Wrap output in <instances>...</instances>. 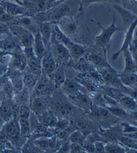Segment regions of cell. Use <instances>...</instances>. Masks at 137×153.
Segmentation results:
<instances>
[{"instance_id":"1","label":"cell","mask_w":137,"mask_h":153,"mask_svg":"<svg viewBox=\"0 0 137 153\" xmlns=\"http://www.w3.org/2000/svg\"><path fill=\"white\" fill-rule=\"evenodd\" d=\"M53 36L55 39L62 43L69 51L70 57L75 60H78L84 55L86 49L82 45L74 42L67 35L62 32L57 25H54L53 31Z\"/></svg>"},{"instance_id":"2","label":"cell","mask_w":137,"mask_h":153,"mask_svg":"<svg viewBox=\"0 0 137 153\" xmlns=\"http://www.w3.org/2000/svg\"><path fill=\"white\" fill-rule=\"evenodd\" d=\"M92 22H94L96 25H98V27H99L101 29V30H102V33L99 35H98V36H96L94 37L95 46L100 47V48H102L106 49V48L110 45V43H111L113 35H114L117 31L120 30V28L116 27L115 25V16H113V22L112 23V24L106 27H103L102 25H100V23L94 21Z\"/></svg>"},{"instance_id":"3","label":"cell","mask_w":137,"mask_h":153,"mask_svg":"<svg viewBox=\"0 0 137 153\" xmlns=\"http://www.w3.org/2000/svg\"><path fill=\"white\" fill-rule=\"evenodd\" d=\"M49 49H50V53L57 63L58 66L69 61L70 55L68 49L62 43L56 40L53 34Z\"/></svg>"},{"instance_id":"4","label":"cell","mask_w":137,"mask_h":153,"mask_svg":"<svg viewBox=\"0 0 137 153\" xmlns=\"http://www.w3.org/2000/svg\"><path fill=\"white\" fill-rule=\"evenodd\" d=\"M56 87L52 79L42 74L40 77L38 79L36 85L33 90L32 93L34 97L35 96H44L47 97L52 95Z\"/></svg>"},{"instance_id":"5","label":"cell","mask_w":137,"mask_h":153,"mask_svg":"<svg viewBox=\"0 0 137 153\" xmlns=\"http://www.w3.org/2000/svg\"><path fill=\"white\" fill-rule=\"evenodd\" d=\"M88 59L92 65L97 69L112 67L106 59V49L96 47L89 53Z\"/></svg>"},{"instance_id":"6","label":"cell","mask_w":137,"mask_h":153,"mask_svg":"<svg viewBox=\"0 0 137 153\" xmlns=\"http://www.w3.org/2000/svg\"><path fill=\"white\" fill-rule=\"evenodd\" d=\"M72 11V7L70 4L65 3L54 9L47 11L46 13L42 14V20L41 22H53L58 21L62 17L70 16Z\"/></svg>"},{"instance_id":"7","label":"cell","mask_w":137,"mask_h":153,"mask_svg":"<svg viewBox=\"0 0 137 153\" xmlns=\"http://www.w3.org/2000/svg\"><path fill=\"white\" fill-rule=\"evenodd\" d=\"M58 27L63 33L72 39V37L75 35L77 32V25L72 17L70 16H64L58 20L57 24Z\"/></svg>"},{"instance_id":"8","label":"cell","mask_w":137,"mask_h":153,"mask_svg":"<svg viewBox=\"0 0 137 153\" xmlns=\"http://www.w3.org/2000/svg\"><path fill=\"white\" fill-rule=\"evenodd\" d=\"M98 71H99L100 74L103 79L104 83L117 87H124L120 79H119L118 73L116 71L115 69H113L112 67L101 69Z\"/></svg>"},{"instance_id":"9","label":"cell","mask_w":137,"mask_h":153,"mask_svg":"<svg viewBox=\"0 0 137 153\" xmlns=\"http://www.w3.org/2000/svg\"><path fill=\"white\" fill-rule=\"evenodd\" d=\"M58 64L53 57L50 51H47L46 55L41 59V73L49 76L52 79V76L57 69Z\"/></svg>"},{"instance_id":"10","label":"cell","mask_w":137,"mask_h":153,"mask_svg":"<svg viewBox=\"0 0 137 153\" xmlns=\"http://www.w3.org/2000/svg\"><path fill=\"white\" fill-rule=\"evenodd\" d=\"M1 130L5 136L11 140H17L20 136H22L20 134L18 120H14V119L5 123Z\"/></svg>"},{"instance_id":"11","label":"cell","mask_w":137,"mask_h":153,"mask_svg":"<svg viewBox=\"0 0 137 153\" xmlns=\"http://www.w3.org/2000/svg\"><path fill=\"white\" fill-rule=\"evenodd\" d=\"M54 25L52 22H41L38 25L41 39L47 50L50 49V47Z\"/></svg>"},{"instance_id":"12","label":"cell","mask_w":137,"mask_h":153,"mask_svg":"<svg viewBox=\"0 0 137 153\" xmlns=\"http://www.w3.org/2000/svg\"><path fill=\"white\" fill-rule=\"evenodd\" d=\"M29 111L26 106L21 108L18 123L20 126V134L22 137H27L31 132L30 123H29Z\"/></svg>"},{"instance_id":"13","label":"cell","mask_w":137,"mask_h":153,"mask_svg":"<svg viewBox=\"0 0 137 153\" xmlns=\"http://www.w3.org/2000/svg\"><path fill=\"white\" fill-rule=\"evenodd\" d=\"M70 101L74 105L86 112L90 111L92 107V101L89 97L83 92H80L73 97H70Z\"/></svg>"},{"instance_id":"14","label":"cell","mask_w":137,"mask_h":153,"mask_svg":"<svg viewBox=\"0 0 137 153\" xmlns=\"http://www.w3.org/2000/svg\"><path fill=\"white\" fill-rule=\"evenodd\" d=\"M14 30H15V33H16L17 36L19 37V39L23 48H32L34 36L31 31H29L28 29L21 25L15 27Z\"/></svg>"},{"instance_id":"15","label":"cell","mask_w":137,"mask_h":153,"mask_svg":"<svg viewBox=\"0 0 137 153\" xmlns=\"http://www.w3.org/2000/svg\"><path fill=\"white\" fill-rule=\"evenodd\" d=\"M136 25H137V18L129 25V29H128V30L126 33V35H125L124 42H123V45L121 47V48L119 49L117 52L114 53L112 55V59L113 61L117 60L118 57V56L120 55L121 53H123V51H124V50L129 48V46L132 39L134 31H135V29L136 27Z\"/></svg>"},{"instance_id":"16","label":"cell","mask_w":137,"mask_h":153,"mask_svg":"<svg viewBox=\"0 0 137 153\" xmlns=\"http://www.w3.org/2000/svg\"><path fill=\"white\" fill-rule=\"evenodd\" d=\"M46 97L35 96L31 102V111L36 114L38 118L47 110Z\"/></svg>"},{"instance_id":"17","label":"cell","mask_w":137,"mask_h":153,"mask_svg":"<svg viewBox=\"0 0 137 153\" xmlns=\"http://www.w3.org/2000/svg\"><path fill=\"white\" fill-rule=\"evenodd\" d=\"M34 43H33V50H34V54L36 57L41 59L47 51V49H46L45 45H44V42L42 39H41V36L39 30H38L34 35Z\"/></svg>"},{"instance_id":"18","label":"cell","mask_w":137,"mask_h":153,"mask_svg":"<svg viewBox=\"0 0 137 153\" xmlns=\"http://www.w3.org/2000/svg\"><path fill=\"white\" fill-rule=\"evenodd\" d=\"M61 87L65 95L68 96V97H73L77 95L78 93L82 92L81 89H85L78 82L72 80V79H65Z\"/></svg>"},{"instance_id":"19","label":"cell","mask_w":137,"mask_h":153,"mask_svg":"<svg viewBox=\"0 0 137 153\" xmlns=\"http://www.w3.org/2000/svg\"><path fill=\"white\" fill-rule=\"evenodd\" d=\"M118 76L124 87L130 89L137 90V73H126L122 71L118 73Z\"/></svg>"},{"instance_id":"20","label":"cell","mask_w":137,"mask_h":153,"mask_svg":"<svg viewBox=\"0 0 137 153\" xmlns=\"http://www.w3.org/2000/svg\"><path fill=\"white\" fill-rule=\"evenodd\" d=\"M14 112L12 106L7 101L2 102L0 106V118L5 123L14 119Z\"/></svg>"},{"instance_id":"21","label":"cell","mask_w":137,"mask_h":153,"mask_svg":"<svg viewBox=\"0 0 137 153\" xmlns=\"http://www.w3.org/2000/svg\"><path fill=\"white\" fill-rule=\"evenodd\" d=\"M52 79L55 84L56 87H61L65 81V71L64 64L58 65V68L56 69L52 76Z\"/></svg>"},{"instance_id":"22","label":"cell","mask_w":137,"mask_h":153,"mask_svg":"<svg viewBox=\"0 0 137 153\" xmlns=\"http://www.w3.org/2000/svg\"><path fill=\"white\" fill-rule=\"evenodd\" d=\"M54 112L56 113V116H58L59 119H65L69 115L70 112L72 108L68 106L66 103H64L62 102H56L54 103Z\"/></svg>"},{"instance_id":"23","label":"cell","mask_w":137,"mask_h":153,"mask_svg":"<svg viewBox=\"0 0 137 153\" xmlns=\"http://www.w3.org/2000/svg\"><path fill=\"white\" fill-rule=\"evenodd\" d=\"M123 53L124 55V62H125V67L123 71L126 72V73L136 72L135 63V61H134L133 57L132 55V53H131L129 48L123 51Z\"/></svg>"},{"instance_id":"24","label":"cell","mask_w":137,"mask_h":153,"mask_svg":"<svg viewBox=\"0 0 137 153\" xmlns=\"http://www.w3.org/2000/svg\"><path fill=\"white\" fill-rule=\"evenodd\" d=\"M38 75L30 72H25L23 74V81L24 86L29 90L30 93H32L38 81Z\"/></svg>"},{"instance_id":"25","label":"cell","mask_w":137,"mask_h":153,"mask_svg":"<svg viewBox=\"0 0 137 153\" xmlns=\"http://www.w3.org/2000/svg\"><path fill=\"white\" fill-rule=\"evenodd\" d=\"M31 93L24 86L22 91L14 95V99L17 104L21 106H26L30 101Z\"/></svg>"},{"instance_id":"26","label":"cell","mask_w":137,"mask_h":153,"mask_svg":"<svg viewBox=\"0 0 137 153\" xmlns=\"http://www.w3.org/2000/svg\"><path fill=\"white\" fill-rule=\"evenodd\" d=\"M3 7H4L5 12L10 16H19L24 12V9L22 7L11 2L3 1Z\"/></svg>"},{"instance_id":"27","label":"cell","mask_w":137,"mask_h":153,"mask_svg":"<svg viewBox=\"0 0 137 153\" xmlns=\"http://www.w3.org/2000/svg\"><path fill=\"white\" fill-rule=\"evenodd\" d=\"M55 140L52 138L40 137L35 140V145L42 151H47L55 146Z\"/></svg>"},{"instance_id":"28","label":"cell","mask_w":137,"mask_h":153,"mask_svg":"<svg viewBox=\"0 0 137 153\" xmlns=\"http://www.w3.org/2000/svg\"><path fill=\"white\" fill-rule=\"evenodd\" d=\"M105 108L112 115H114L117 118L126 119L128 117H129V113H128L127 111L124 108L119 107V106H106Z\"/></svg>"},{"instance_id":"29","label":"cell","mask_w":137,"mask_h":153,"mask_svg":"<svg viewBox=\"0 0 137 153\" xmlns=\"http://www.w3.org/2000/svg\"><path fill=\"white\" fill-rule=\"evenodd\" d=\"M119 101L123 108H126V109L133 110L136 107L137 102L136 100L132 98V97L123 95L119 98Z\"/></svg>"},{"instance_id":"30","label":"cell","mask_w":137,"mask_h":153,"mask_svg":"<svg viewBox=\"0 0 137 153\" xmlns=\"http://www.w3.org/2000/svg\"><path fill=\"white\" fill-rule=\"evenodd\" d=\"M11 60L10 62L11 68L22 70L24 69L25 66L26 65V63L25 60L23 59L22 56L18 54H11Z\"/></svg>"},{"instance_id":"31","label":"cell","mask_w":137,"mask_h":153,"mask_svg":"<svg viewBox=\"0 0 137 153\" xmlns=\"http://www.w3.org/2000/svg\"><path fill=\"white\" fill-rule=\"evenodd\" d=\"M114 7L116 10L118 11L119 13L121 15V16L123 19L124 23L126 25H130L131 23H132L137 18V17H135L133 15L130 14L129 12H128V11L124 10V9L120 7V6H118L117 5H114Z\"/></svg>"},{"instance_id":"32","label":"cell","mask_w":137,"mask_h":153,"mask_svg":"<svg viewBox=\"0 0 137 153\" xmlns=\"http://www.w3.org/2000/svg\"><path fill=\"white\" fill-rule=\"evenodd\" d=\"M105 151L106 152H125L128 151L116 142H111L105 145Z\"/></svg>"},{"instance_id":"33","label":"cell","mask_w":137,"mask_h":153,"mask_svg":"<svg viewBox=\"0 0 137 153\" xmlns=\"http://www.w3.org/2000/svg\"><path fill=\"white\" fill-rule=\"evenodd\" d=\"M69 141L70 143H76L83 145L85 140L84 135L82 134V132L79 131H76L73 132L70 135Z\"/></svg>"},{"instance_id":"34","label":"cell","mask_w":137,"mask_h":153,"mask_svg":"<svg viewBox=\"0 0 137 153\" xmlns=\"http://www.w3.org/2000/svg\"><path fill=\"white\" fill-rule=\"evenodd\" d=\"M81 1V9L85 10L89 5H90L93 3L96 2H102V1H108V2H114L120 4V0H80Z\"/></svg>"},{"instance_id":"35","label":"cell","mask_w":137,"mask_h":153,"mask_svg":"<svg viewBox=\"0 0 137 153\" xmlns=\"http://www.w3.org/2000/svg\"><path fill=\"white\" fill-rule=\"evenodd\" d=\"M86 152L83 145L76 143H70V152Z\"/></svg>"},{"instance_id":"36","label":"cell","mask_w":137,"mask_h":153,"mask_svg":"<svg viewBox=\"0 0 137 153\" xmlns=\"http://www.w3.org/2000/svg\"><path fill=\"white\" fill-rule=\"evenodd\" d=\"M129 49L130 51L137 49V25L135 29V31H134L132 39L129 46Z\"/></svg>"},{"instance_id":"37","label":"cell","mask_w":137,"mask_h":153,"mask_svg":"<svg viewBox=\"0 0 137 153\" xmlns=\"http://www.w3.org/2000/svg\"><path fill=\"white\" fill-rule=\"evenodd\" d=\"M94 149L96 152H105V145L100 141H95Z\"/></svg>"},{"instance_id":"38","label":"cell","mask_w":137,"mask_h":153,"mask_svg":"<svg viewBox=\"0 0 137 153\" xmlns=\"http://www.w3.org/2000/svg\"><path fill=\"white\" fill-rule=\"evenodd\" d=\"M58 152H70V142L69 140L68 142L64 143L59 146L58 150H57Z\"/></svg>"},{"instance_id":"39","label":"cell","mask_w":137,"mask_h":153,"mask_svg":"<svg viewBox=\"0 0 137 153\" xmlns=\"http://www.w3.org/2000/svg\"><path fill=\"white\" fill-rule=\"evenodd\" d=\"M12 53L10 51H6V50H3V51H0V62L4 63V59L5 58V56L7 55H11Z\"/></svg>"},{"instance_id":"40","label":"cell","mask_w":137,"mask_h":153,"mask_svg":"<svg viewBox=\"0 0 137 153\" xmlns=\"http://www.w3.org/2000/svg\"><path fill=\"white\" fill-rule=\"evenodd\" d=\"M124 136L127 137H129L130 139H132L134 140H137V131H135L130 132H126V133H124Z\"/></svg>"},{"instance_id":"41","label":"cell","mask_w":137,"mask_h":153,"mask_svg":"<svg viewBox=\"0 0 137 153\" xmlns=\"http://www.w3.org/2000/svg\"><path fill=\"white\" fill-rule=\"evenodd\" d=\"M8 33V28L4 23H0V35L3 33Z\"/></svg>"},{"instance_id":"42","label":"cell","mask_w":137,"mask_h":153,"mask_svg":"<svg viewBox=\"0 0 137 153\" xmlns=\"http://www.w3.org/2000/svg\"><path fill=\"white\" fill-rule=\"evenodd\" d=\"M8 68L4 63L0 62V77L7 72Z\"/></svg>"},{"instance_id":"43","label":"cell","mask_w":137,"mask_h":153,"mask_svg":"<svg viewBox=\"0 0 137 153\" xmlns=\"http://www.w3.org/2000/svg\"><path fill=\"white\" fill-rule=\"evenodd\" d=\"M131 53H132V55L134 59V61H135V70L136 72L137 73V49L135 50V51H130Z\"/></svg>"},{"instance_id":"44","label":"cell","mask_w":137,"mask_h":153,"mask_svg":"<svg viewBox=\"0 0 137 153\" xmlns=\"http://www.w3.org/2000/svg\"><path fill=\"white\" fill-rule=\"evenodd\" d=\"M129 116L132 117V119L137 120V111H132L130 113H129Z\"/></svg>"},{"instance_id":"45","label":"cell","mask_w":137,"mask_h":153,"mask_svg":"<svg viewBox=\"0 0 137 153\" xmlns=\"http://www.w3.org/2000/svg\"><path fill=\"white\" fill-rule=\"evenodd\" d=\"M4 124H5V122L1 118H0V130H1Z\"/></svg>"},{"instance_id":"46","label":"cell","mask_w":137,"mask_h":153,"mask_svg":"<svg viewBox=\"0 0 137 153\" xmlns=\"http://www.w3.org/2000/svg\"><path fill=\"white\" fill-rule=\"evenodd\" d=\"M17 1H21V2H24V1H31V0H16Z\"/></svg>"},{"instance_id":"47","label":"cell","mask_w":137,"mask_h":153,"mask_svg":"<svg viewBox=\"0 0 137 153\" xmlns=\"http://www.w3.org/2000/svg\"><path fill=\"white\" fill-rule=\"evenodd\" d=\"M1 105H2V101H0V106H1Z\"/></svg>"}]
</instances>
